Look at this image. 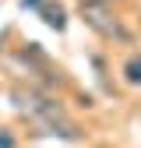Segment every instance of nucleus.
<instances>
[{
  "mask_svg": "<svg viewBox=\"0 0 141 148\" xmlns=\"http://www.w3.org/2000/svg\"><path fill=\"white\" fill-rule=\"evenodd\" d=\"M81 18H85V25H88V28H95L99 35H106V39H120V42H127V28H123V25H120L116 18L102 7V4L81 7Z\"/></svg>",
  "mask_w": 141,
  "mask_h": 148,
  "instance_id": "obj_1",
  "label": "nucleus"
},
{
  "mask_svg": "<svg viewBox=\"0 0 141 148\" xmlns=\"http://www.w3.org/2000/svg\"><path fill=\"white\" fill-rule=\"evenodd\" d=\"M39 11H42V21H46L49 28L64 32V25H67V14H64V7H60V4H42Z\"/></svg>",
  "mask_w": 141,
  "mask_h": 148,
  "instance_id": "obj_2",
  "label": "nucleus"
},
{
  "mask_svg": "<svg viewBox=\"0 0 141 148\" xmlns=\"http://www.w3.org/2000/svg\"><path fill=\"white\" fill-rule=\"evenodd\" d=\"M123 81L127 85H141V57H131L123 64Z\"/></svg>",
  "mask_w": 141,
  "mask_h": 148,
  "instance_id": "obj_3",
  "label": "nucleus"
},
{
  "mask_svg": "<svg viewBox=\"0 0 141 148\" xmlns=\"http://www.w3.org/2000/svg\"><path fill=\"white\" fill-rule=\"evenodd\" d=\"M0 148H14V138L7 131H0Z\"/></svg>",
  "mask_w": 141,
  "mask_h": 148,
  "instance_id": "obj_4",
  "label": "nucleus"
},
{
  "mask_svg": "<svg viewBox=\"0 0 141 148\" xmlns=\"http://www.w3.org/2000/svg\"><path fill=\"white\" fill-rule=\"evenodd\" d=\"M21 7H42V0H21Z\"/></svg>",
  "mask_w": 141,
  "mask_h": 148,
  "instance_id": "obj_5",
  "label": "nucleus"
},
{
  "mask_svg": "<svg viewBox=\"0 0 141 148\" xmlns=\"http://www.w3.org/2000/svg\"><path fill=\"white\" fill-rule=\"evenodd\" d=\"M81 7H92V4H106V0H78Z\"/></svg>",
  "mask_w": 141,
  "mask_h": 148,
  "instance_id": "obj_6",
  "label": "nucleus"
}]
</instances>
